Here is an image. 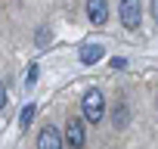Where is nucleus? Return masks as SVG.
Here are the masks:
<instances>
[{
	"instance_id": "6e6552de",
	"label": "nucleus",
	"mask_w": 158,
	"mask_h": 149,
	"mask_svg": "<svg viewBox=\"0 0 158 149\" xmlns=\"http://www.w3.org/2000/svg\"><path fill=\"white\" fill-rule=\"evenodd\" d=\"M37 74H40V68H37V65H28V74H25V84H28V87L37 84Z\"/></svg>"
},
{
	"instance_id": "7ed1b4c3",
	"label": "nucleus",
	"mask_w": 158,
	"mask_h": 149,
	"mask_svg": "<svg viewBox=\"0 0 158 149\" xmlns=\"http://www.w3.org/2000/svg\"><path fill=\"white\" fill-rule=\"evenodd\" d=\"M65 143H68V149H81L84 146V118H68V124H65Z\"/></svg>"
},
{
	"instance_id": "1a4fd4ad",
	"label": "nucleus",
	"mask_w": 158,
	"mask_h": 149,
	"mask_svg": "<svg viewBox=\"0 0 158 149\" xmlns=\"http://www.w3.org/2000/svg\"><path fill=\"white\" fill-rule=\"evenodd\" d=\"M3 106H6V84L0 81V112H3Z\"/></svg>"
},
{
	"instance_id": "423d86ee",
	"label": "nucleus",
	"mask_w": 158,
	"mask_h": 149,
	"mask_svg": "<svg viewBox=\"0 0 158 149\" xmlns=\"http://www.w3.org/2000/svg\"><path fill=\"white\" fill-rule=\"evenodd\" d=\"M102 56H106V50H102L99 44H84V47H81V62H84V65H93V62H99Z\"/></svg>"
},
{
	"instance_id": "0eeeda50",
	"label": "nucleus",
	"mask_w": 158,
	"mask_h": 149,
	"mask_svg": "<svg viewBox=\"0 0 158 149\" xmlns=\"http://www.w3.org/2000/svg\"><path fill=\"white\" fill-rule=\"evenodd\" d=\"M31 118H34V103H28V106L22 109V115H19V127L25 130V127L31 124Z\"/></svg>"
},
{
	"instance_id": "f03ea898",
	"label": "nucleus",
	"mask_w": 158,
	"mask_h": 149,
	"mask_svg": "<svg viewBox=\"0 0 158 149\" xmlns=\"http://www.w3.org/2000/svg\"><path fill=\"white\" fill-rule=\"evenodd\" d=\"M118 19H121V25H124L127 31L139 28V22H143V6H139V0H121Z\"/></svg>"
},
{
	"instance_id": "20e7f679",
	"label": "nucleus",
	"mask_w": 158,
	"mask_h": 149,
	"mask_svg": "<svg viewBox=\"0 0 158 149\" xmlns=\"http://www.w3.org/2000/svg\"><path fill=\"white\" fill-rule=\"evenodd\" d=\"M87 19L93 25H106V19H109V0H87Z\"/></svg>"
},
{
	"instance_id": "f257e3e1",
	"label": "nucleus",
	"mask_w": 158,
	"mask_h": 149,
	"mask_svg": "<svg viewBox=\"0 0 158 149\" xmlns=\"http://www.w3.org/2000/svg\"><path fill=\"white\" fill-rule=\"evenodd\" d=\"M81 112H84V121L96 124L106 115V96H102V90H87L84 100H81Z\"/></svg>"
},
{
	"instance_id": "9d476101",
	"label": "nucleus",
	"mask_w": 158,
	"mask_h": 149,
	"mask_svg": "<svg viewBox=\"0 0 158 149\" xmlns=\"http://www.w3.org/2000/svg\"><path fill=\"white\" fill-rule=\"evenodd\" d=\"M112 68H127V59H121V56H115V59H112Z\"/></svg>"
},
{
	"instance_id": "9b49d317",
	"label": "nucleus",
	"mask_w": 158,
	"mask_h": 149,
	"mask_svg": "<svg viewBox=\"0 0 158 149\" xmlns=\"http://www.w3.org/2000/svg\"><path fill=\"white\" fill-rule=\"evenodd\" d=\"M50 40V31H37V44H47Z\"/></svg>"
},
{
	"instance_id": "f8f14e48",
	"label": "nucleus",
	"mask_w": 158,
	"mask_h": 149,
	"mask_svg": "<svg viewBox=\"0 0 158 149\" xmlns=\"http://www.w3.org/2000/svg\"><path fill=\"white\" fill-rule=\"evenodd\" d=\"M152 19L158 22V0H152Z\"/></svg>"
},
{
	"instance_id": "39448f33",
	"label": "nucleus",
	"mask_w": 158,
	"mask_h": 149,
	"mask_svg": "<svg viewBox=\"0 0 158 149\" xmlns=\"http://www.w3.org/2000/svg\"><path fill=\"white\" fill-rule=\"evenodd\" d=\"M37 149H62V137H59V130L47 124V127L37 134Z\"/></svg>"
}]
</instances>
